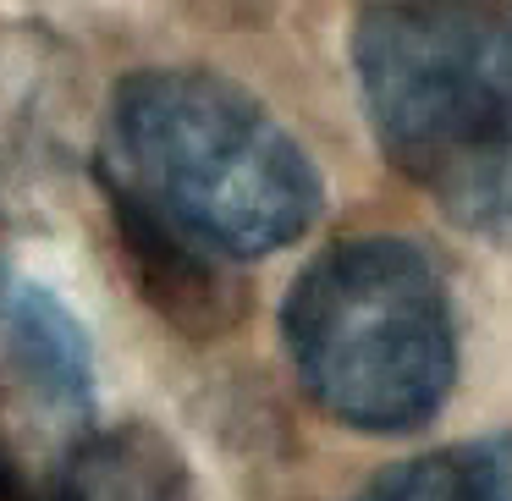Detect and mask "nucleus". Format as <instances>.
<instances>
[{
    "mask_svg": "<svg viewBox=\"0 0 512 501\" xmlns=\"http://www.w3.org/2000/svg\"><path fill=\"white\" fill-rule=\"evenodd\" d=\"M353 501H512V430L391 463Z\"/></svg>",
    "mask_w": 512,
    "mask_h": 501,
    "instance_id": "obj_7",
    "label": "nucleus"
},
{
    "mask_svg": "<svg viewBox=\"0 0 512 501\" xmlns=\"http://www.w3.org/2000/svg\"><path fill=\"white\" fill-rule=\"evenodd\" d=\"M353 72L391 166L463 232L512 243V6H364Z\"/></svg>",
    "mask_w": 512,
    "mask_h": 501,
    "instance_id": "obj_1",
    "label": "nucleus"
},
{
    "mask_svg": "<svg viewBox=\"0 0 512 501\" xmlns=\"http://www.w3.org/2000/svg\"><path fill=\"white\" fill-rule=\"evenodd\" d=\"M281 336L303 391L353 430H413L457 380L446 276L419 243L391 232L320 248L281 303Z\"/></svg>",
    "mask_w": 512,
    "mask_h": 501,
    "instance_id": "obj_3",
    "label": "nucleus"
},
{
    "mask_svg": "<svg viewBox=\"0 0 512 501\" xmlns=\"http://www.w3.org/2000/svg\"><path fill=\"white\" fill-rule=\"evenodd\" d=\"M193 468L166 430L144 419L111 424L72 446L56 501H193Z\"/></svg>",
    "mask_w": 512,
    "mask_h": 501,
    "instance_id": "obj_6",
    "label": "nucleus"
},
{
    "mask_svg": "<svg viewBox=\"0 0 512 501\" xmlns=\"http://www.w3.org/2000/svg\"><path fill=\"white\" fill-rule=\"evenodd\" d=\"M111 133L105 166L232 265L298 243L325 204L303 144L221 72H127L111 100Z\"/></svg>",
    "mask_w": 512,
    "mask_h": 501,
    "instance_id": "obj_2",
    "label": "nucleus"
},
{
    "mask_svg": "<svg viewBox=\"0 0 512 501\" xmlns=\"http://www.w3.org/2000/svg\"><path fill=\"white\" fill-rule=\"evenodd\" d=\"M105 193V210L116 226V248L127 259L138 298L182 336H221L243 320L248 287L237 281L232 259L204 248L193 232H182L171 215H160L138 188H127L111 166H94Z\"/></svg>",
    "mask_w": 512,
    "mask_h": 501,
    "instance_id": "obj_4",
    "label": "nucleus"
},
{
    "mask_svg": "<svg viewBox=\"0 0 512 501\" xmlns=\"http://www.w3.org/2000/svg\"><path fill=\"white\" fill-rule=\"evenodd\" d=\"M0 364L56 413H89L94 347L78 314L34 276L0 265Z\"/></svg>",
    "mask_w": 512,
    "mask_h": 501,
    "instance_id": "obj_5",
    "label": "nucleus"
},
{
    "mask_svg": "<svg viewBox=\"0 0 512 501\" xmlns=\"http://www.w3.org/2000/svg\"><path fill=\"white\" fill-rule=\"evenodd\" d=\"M0 501H34V490H28L23 468L12 463V452H6V441H0Z\"/></svg>",
    "mask_w": 512,
    "mask_h": 501,
    "instance_id": "obj_8",
    "label": "nucleus"
}]
</instances>
